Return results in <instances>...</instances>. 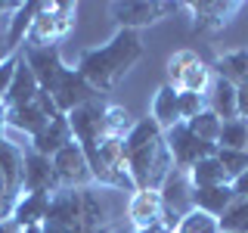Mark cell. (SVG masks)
Returning <instances> with one entry per match:
<instances>
[{
    "mask_svg": "<svg viewBox=\"0 0 248 233\" xmlns=\"http://www.w3.org/2000/svg\"><path fill=\"white\" fill-rule=\"evenodd\" d=\"M127 217L134 224V230H155L161 227V217H165V208H161V196L158 190H137L127 202Z\"/></svg>",
    "mask_w": 248,
    "mask_h": 233,
    "instance_id": "9a60e30c",
    "label": "cell"
},
{
    "mask_svg": "<svg viewBox=\"0 0 248 233\" xmlns=\"http://www.w3.org/2000/svg\"><path fill=\"white\" fill-rule=\"evenodd\" d=\"M3 41H6V19L0 16V44H3Z\"/></svg>",
    "mask_w": 248,
    "mask_h": 233,
    "instance_id": "74e56055",
    "label": "cell"
},
{
    "mask_svg": "<svg viewBox=\"0 0 248 233\" xmlns=\"http://www.w3.org/2000/svg\"><path fill=\"white\" fill-rule=\"evenodd\" d=\"M103 233H115V230H112V227H108V230H103Z\"/></svg>",
    "mask_w": 248,
    "mask_h": 233,
    "instance_id": "60d3db41",
    "label": "cell"
},
{
    "mask_svg": "<svg viewBox=\"0 0 248 233\" xmlns=\"http://www.w3.org/2000/svg\"><path fill=\"white\" fill-rule=\"evenodd\" d=\"M232 190H236V199H248V171L232 181Z\"/></svg>",
    "mask_w": 248,
    "mask_h": 233,
    "instance_id": "e575fe53",
    "label": "cell"
},
{
    "mask_svg": "<svg viewBox=\"0 0 248 233\" xmlns=\"http://www.w3.org/2000/svg\"><path fill=\"white\" fill-rule=\"evenodd\" d=\"M211 72L223 81H230L232 87H242L248 84V50H232V53H223L220 59H214Z\"/></svg>",
    "mask_w": 248,
    "mask_h": 233,
    "instance_id": "cb8c5ba5",
    "label": "cell"
},
{
    "mask_svg": "<svg viewBox=\"0 0 248 233\" xmlns=\"http://www.w3.org/2000/svg\"><path fill=\"white\" fill-rule=\"evenodd\" d=\"M22 233H44V227H25Z\"/></svg>",
    "mask_w": 248,
    "mask_h": 233,
    "instance_id": "f35d334b",
    "label": "cell"
},
{
    "mask_svg": "<svg viewBox=\"0 0 248 233\" xmlns=\"http://www.w3.org/2000/svg\"><path fill=\"white\" fill-rule=\"evenodd\" d=\"M46 208H50V196L46 193H22L16 199V208H13V224L19 230L41 227L44 217H46Z\"/></svg>",
    "mask_w": 248,
    "mask_h": 233,
    "instance_id": "d6986e66",
    "label": "cell"
},
{
    "mask_svg": "<svg viewBox=\"0 0 248 233\" xmlns=\"http://www.w3.org/2000/svg\"><path fill=\"white\" fill-rule=\"evenodd\" d=\"M37 93H41V84H37L34 72L28 68V62H25V59H19V66H16V78H13L10 90H6V97H3L6 109H16V106L34 103Z\"/></svg>",
    "mask_w": 248,
    "mask_h": 233,
    "instance_id": "44dd1931",
    "label": "cell"
},
{
    "mask_svg": "<svg viewBox=\"0 0 248 233\" xmlns=\"http://www.w3.org/2000/svg\"><path fill=\"white\" fill-rule=\"evenodd\" d=\"M56 115H62L56 103H53L50 93H37L34 103H25V106H16V109H6V128L13 131H22V134H28L31 140H34L41 131L50 124Z\"/></svg>",
    "mask_w": 248,
    "mask_h": 233,
    "instance_id": "ba28073f",
    "label": "cell"
},
{
    "mask_svg": "<svg viewBox=\"0 0 248 233\" xmlns=\"http://www.w3.org/2000/svg\"><path fill=\"white\" fill-rule=\"evenodd\" d=\"M72 140H75V134H72V124H68V118H65V115H56V118L46 124L41 134L31 140V150L46 155V159H53V155H56L59 150H65Z\"/></svg>",
    "mask_w": 248,
    "mask_h": 233,
    "instance_id": "ac0fdd59",
    "label": "cell"
},
{
    "mask_svg": "<svg viewBox=\"0 0 248 233\" xmlns=\"http://www.w3.org/2000/svg\"><path fill=\"white\" fill-rule=\"evenodd\" d=\"M214 155H217V162L223 165V171L230 174V181H236L239 174L248 171V152L245 150H220V146H217Z\"/></svg>",
    "mask_w": 248,
    "mask_h": 233,
    "instance_id": "4dcf8cb0",
    "label": "cell"
},
{
    "mask_svg": "<svg viewBox=\"0 0 248 233\" xmlns=\"http://www.w3.org/2000/svg\"><path fill=\"white\" fill-rule=\"evenodd\" d=\"M183 10H189L196 34H217L232 22L242 3L239 0H196V3H183Z\"/></svg>",
    "mask_w": 248,
    "mask_h": 233,
    "instance_id": "8fae6325",
    "label": "cell"
},
{
    "mask_svg": "<svg viewBox=\"0 0 248 233\" xmlns=\"http://www.w3.org/2000/svg\"><path fill=\"white\" fill-rule=\"evenodd\" d=\"M0 174H3V190L10 196H22V177H25V152L6 137H0Z\"/></svg>",
    "mask_w": 248,
    "mask_h": 233,
    "instance_id": "2e32d148",
    "label": "cell"
},
{
    "mask_svg": "<svg viewBox=\"0 0 248 233\" xmlns=\"http://www.w3.org/2000/svg\"><path fill=\"white\" fill-rule=\"evenodd\" d=\"M220 150H245L248 152V118H232L223 121L220 137H217Z\"/></svg>",
    "mask_w": 248,
    "mask_h": 233,
    "instance_id": "484cf974",
    "label": "cell"
},
{
    "mask_svg": "<svg viewBox=\"0 0 248 233\" xmlns=\"http://www.w3.org/2000/svg\"><path fill=\"white\" fill-rule=\"evenodd\" d=\"M236 100H239V118H248V84L236 87Z\"/></svg>",
    "mask_w": 248,
    "mask_h": 233,
    "instance_id": "836d02e7",
    "label": "cell"
},
{
    "mask_svg": "<svg viewBox=\"0 0 248 233\" xmlns=\"http://www.w3.org/2000/svg\"><path fill=\"white\" fill-rule=\"evenodd\" d=\"M189 177H192V186H220V183H232L230 174L223 171V165L217 162V155H208V159L196 162V165L189 168Z\"/></svg>",
    "mask_w": 248,
    "mask_h": 233,
    "instance_id": "d4e9b609",
    "label": "cell"
},
{
    "mask_svg": "<svg viewBox=\"0 0 248 233\" xmlns=\"http://www.w3.org/2000/svg\"><path fill=\"white\" fill-rule=\"evenodd\" d=\"M53 168H56V177L62 186H87L93 181L90 162H87V155H84L78 140H72L65 150H59L53 155Z\"/></svg>",
    "mask_w": 248,
    "mask_h": 233,
    "instance_id": "7c38bea8",
    "label": "cell"
},
{
    "mask_svg": "<svg viewBox=\"0 0 248 233\" xmlns=\"http://www.w3.org/2000/svg\"><path fill=\"white\" fill-rule=\"evenodd\" d=\"M75 16H78V6L68 3V0H41V13H37L34 25L28 31V41L25 44H34V47H46L68 34L75 28Z\"/></svg>",
    "mask_w": 248,
    "mask_h": 233,
    "instance_id": "5b68a950",
    "label": "cell"
},
{
    "mask_svg": "<svg viewBox=\"0 0 248 233\" xmlns=\"http://www.w3.org/2000/svg\"><path fill=\"white\" fill-rule=\"evenodd\" d=\"M0 190H3V174H0Z\"/></svg>",
    "mask_w": 248,
    "mask_h": 233,
    "instance_id": "ab89813d",
    "label": "cell"
},
{
    "mask_svg": "<svg viewBox=\"0 0 248 233\" xmlns=\"http://www.w3.org/2000/svg\"><path fill=\"white\" fill-rule=\"evenodd\" d=\"M0 59H3V56H0Z\"/></svg>",
    "mask_w": 248,
    "mask_h": 233,
    "instance_id": "7bdbcfd3",
    "label": "cell"
},
{
    "mask_svg": "<svg viewBox=\"0 0 248 233\" xmlns=\"http://www.w3.org/2000/svg\"><path fill=\"white\" fill-rule=\"evenodd\" d=\"M124 162L137 190H158L165 183L168 171L174 168V159L168 152L165 131L152 118L134 121L130 134L124 137Z\"/></svg>",
    "mask_w": 248,
    "mask_h": 233,
    "instance_id": "7a4b0ae2",
    "label": "cell"
},
{
    "mask_svg": "<svg viewBox=\"0 0 248 233\" xmlns=\"http://www.w3.org/2000/svg\"><path fill=\"white\" fill-rule=\"evenodd\" d=\"M19 53H22V59L28 62V68L34 72V78H37V84H41L44 93L56 90V84L62 81V75L68 72V66H65V59H62L59 47H53V44H46V47L25 44Z\"/></svg>",
    "mask_w": 248,
    "mask_h": 233,
    "instance_id": "9c48e42d",
    "label": "cell"
},
{
    "mask_svg": "<svg viewBox=\"0 0 248 233\" xmlns=\"http://www.w3.org/2000/svg\"><path fill=\"white\" fill-rule=\"evenodd\" d=\"M62 183L56 177V168H53V159H46V155L28 150L25 152V177H22V193H46V196H53V193H59Z\"/></svg>",
    "mask_w": 248,
    "mask_h": 233,
    "instance_id": "4fadbf2b",
    "label": "cell"
},
{
    "mask_svg": "<svg viewBox=\"0 0 248 233\" xmlns=\"http://www.w3.org/2000/svg\"><path fill=\"white\" fill-rule=\"evenodd\" d=\"M146 47L140 31L118 28L115 37H108V44L103 47H90L78 56V72L87 78V84L96 93H108L121 84V78L143 59Z\"/></svg>",
    "mask_w": 248,
    "mask_h": 233,
    "instance_id": "6da1fadb",
    "label": "cell"
},
{
    "mask_svg": "<svg viewBox=\"0 0 248 233\" xmlns=\"http://www.w3.org/2000/svg\"><path fill=\"white\" fill-rule=\"evenodd\" d=\"M103 124H106V137H115V140H124L130 134V128H134V118H130V112L118 103L106 106V115H103Z\"/></svg>",
    "mask_w": 248,
    "mask_h": 233,
    "instance_id": "4316f807",
    "label": "cell"
},
{
    "mask_svg": "<svg viewBox=\"0 0 248 233\" xmlns=\"http://www.w3.org/2000/svg\"><path fill=\"white\" fill-rule=\"evenodd\" d=\"M183 3H165V0H115L108 6L112 19L118 22L121 28L140 31L146 25H155V22L168 19L170 13H177Z\"/></svg>",
    "mask_w": 248,
    "mask_h": 233,
    "instance_id": "52a82bcc",
    "label": "cell"
},
{
    "mask_svg": "<svg viewBox=\"0 0 248 233\" xmlns=\"http://www.w3.org/2000/svg\"><path fill=\"white\" fill-rule=\"evenodd\" d=\"M158 196H161V208H165L161 227L170 233V230H177V224H180L192 208H196V186H192L189 171L170 168L165 183L158 186Z\"/></svg>",
    "mask_w": 248,
    "mask_h": 233,
    "instance_id": "277c9868",
    "label": "cell"
},
{
    "mask_svg": "<svg viewBox=\"0 0 248 233\" xmlns=\"http://www.w3.org/2000/svg\"><path fill=\"white\" fill-rule=\"evenodd\" d=\"M168 78H170V87L180 90V93H202L205 97L208 87L214 81V72L205 59L199 56L196 50H180L168 59Z\"/></svg>",
    "mask_w": 248,
    "mask_h": 233,
    "instance_id": "8992f818",
    "label": "cell"
},
{
    "mask_svg": "<svg viewBox=\"0 0 248 233\" xmlns=\"http://www.w3.org/2000/svg\"><path fill=\"white\" fill-rule=\"evenodd\" d=\"M37 13H41V0H22V6L16 10L10 19H6V50L10 53H19L22 44L28 41V31L34 25Z\"/></svg>",
    "mask_w": 248,
    "mask_h": 233,
    "instance_id": "e0dca14e",
    "label": "cell"
},
{
    "mask_svg": "<svg viewBox=\"0 0 248 233\" xmlns=\"http://www.w3.org/2000/svg\"><path fill=\"white\" fill-rule=\"evenodd\" d=\"M53 97V103H56V109L62 115H68L72 109L78 106H84V103H90V100H99V93L87 84V78H84L78 68H68L65 75H62V81L56 84V90L50 93Z\"/></svg>",
    "mask_w": 248,
    "mask_h": 233,
    "instance_id": "5bb4252c",
    "label": "cell"
},
{
    "mask_svg": "<svg viewBox=\"0 0 248 233\" xmlns=\"http://www.w3.org/2000/svg\"><path fill=\"white\" fill-rule=\"evenodd\" d=\"M0 233H22V230L16 227L13 221H3V224H0Z\"/></svg>",
    "mask_w": 248,
    "mask_h": 233,
    "instance_id": "8d00e7d4",
    "label": "cell"
},
{
    "mask_svg": "<svg viewBox=\"0 0 248 233\" xmlns=\"http://www.w3.org/2000/svg\"><path fill=\"white\" fill-rule=\"evenodd\" d=\"M165 143H168L170 159H174V168H183V171H189L196 162H202V159H208V155L217 152V146L199 140L189 128H186V121H180L170 131H165Z\"/></svg>",
    "mask_w": 248,
    "mask_h": 233,
    "instance_id": "30bf717a",
    "label": "cell"
},
{
    "mask_svg": "<svg viewBox=\"0 0 248 233\" xmlns=\"http://www.w3.org/2000/svg\"><path fill=\"white\" fill-rule=\"evenodd\" d=\"M177 233H220V221H217L214 215H208V212L192 208V212L177 224Z\"/></svg>",
    "mask_w": 248,
    "mask_h": 233,
    "instance_id": "f1b7e54d",
    "label": "cell"
},
{
    "mask_svg": "<svg viewBox=\"0 0 248 233\" xmlns=\"http://www.w3.org/2000/svg\"><path fill=\"white\" fill-rule=\"evenodd\" d=\"M170 233H177V230H170Z\"/></svg>",
    "mask_w": 248,
    "mask_h": 233,
    "instance_id": "b9f144b4",
    "label": "cell"
},
{
    "mask_svg": "<svg viewBox=\"0 0 248 233\" xmlns=\"http://www.w3.org/2000/svg\"><path fill=\"white\" fill-rule=\"evenodd\" d=\"M152 121L158 124L161 131H170L174 124H180V93H177L170 84H161L155 90V100H152Z\"/></svg>",
    "mask_w": 248,
    "mask_h": 233,
    "instance_id": "7402d4cb",
    "label": "cell"
},
{
    "mask_svg": "<svg viewBox=\"0 0 248 233\" xmlns=\"http://www.w3.org/2000/svg\"><path fill=\"white\" fill-rule=\"evenodd\" d=\"M44 233H103L108 230L106 205L90 186H62L50 196Z\"/></svg>",
    "mask_w": 248,
    "mask_h": 233,
    "instance_id": "3957f363",
    "label": "cell"
},
{
    "mask_svg": "<svg viewBox=\"0 0 248 233\" xmlns=\"http://www.w3.org/2000/svg\"><path fill=\"white\" fill-rule=\"evenodd\" d=\"M180 93V90H177ZM208 103H205V97L202 93H180V118L183 121H189V118H196L199 112H205Z\"/></svg>",
    "mask_w": 248,
    "mask_h": 233,
    "instance_id": "1f68e13d",
    "label": "cell"
},
{
    "mask_svg": "<svg viewBox=\"0 0 248 233\" xmlns=\"http://www.w3.org/2000/svg\"><path fill=\"white\" fill-rule=\"evenodd\" d=\"M220 233H223V230H220Z\"/></svg>",
    "mask_w": 248,
    "mask_h": 233,
    "instance_id": "ee69618b",
    "label": "cell"
},
{
    "mask_svg": "<svg viewBox=\"0 0 248 233\" xmlns=\"http://www.w3.org/2000/svg\"><path fill=\"white\" fill-rule=\"evenodd\" d=\"M217 221L223 233H248V199H236L230 212H223Z\"/></svg>",
    "mask_w": 248,
    "mask_h": 233,
    "instance_id": "f546056e",
    "label": "cell"
},
{
    "mask_svg": "<svg viewBox=\"0 0 248 233\" xmlns=\"http://www.w3.org/2000/svg\"><path fill=\"white\" fill-rule=\"evenodd\" d=\"M186 128H189V131H192V134H196L199 140H205V143L217 146V137H220L223 121L217 118L211 109H205V112H199V115H196V118H189V121H186Z\"/></svg>",
    "mask_w": 248,
    "mask_h": 233,
    "instance_id": "83f0119b",
    "label": "cell"
},
{
    "mask_svg": "<svg viewBox=\"0 0 248 233\" xmlns=\"http://www.w3.org/2000/svg\"><path fill=\"white\" fill-rule=\"evenodd\" d=\"M22 53H6L3 59H0V97H6V90H10L13 78H16V66H19Z\"/></svg>",
    "mask_w": 248,
    "mask_h": 233,
    "instance_id": "d6a6232c",
    "label": "cell"
},
{
    "mask_svg": "<svg viewBox=\"0 0 248 233\" xmlns=\"http://www.w3.org/2000/svg\"><path fill=\"white\" fill-rule=\"evenodd\" d=\"M232 202H236V190H232V183L199 186V190H196V208H199V212L214 215V217H220L223 212H230Z\"/></svg>",
    "mask_w": 248,
    "mask_h": 233,
    "instance_id": "603a6c76",
    "label": "cell"
},
{
    "mask_svg": "<svg viewBox=\"0 0 248 233\" xmlns=\"http://www.w3.org/2000/svg\"><path fill=\"white\" fill-rule=\"evenodd\" d=\"M205 103H208V109H211V112H214L220 121H232V118H239L236 87H232L230 81H223V78H217V75H214L211 87H208V93H205Z\"/></svg>",
    "mask_w": 248,
    "mask_h": 233,
    "instance_id": "ffe728a7",
    "label": "cell"
},
{
    "mask_svg": "<svg viewBox=\"0 0 248 233\" xmlns=\"http://www.w3.org/2000/svg\"><path fill=\"white\" fill-rule=\"evenodd\" d=\"M3 131H6V103L0 97V137H3Z\"/></svg>",
    "mask_w": 248,
    "mask_h": 233,
    "instance_id": "d590c367",
    "label": "cell"
}]
</instances>
